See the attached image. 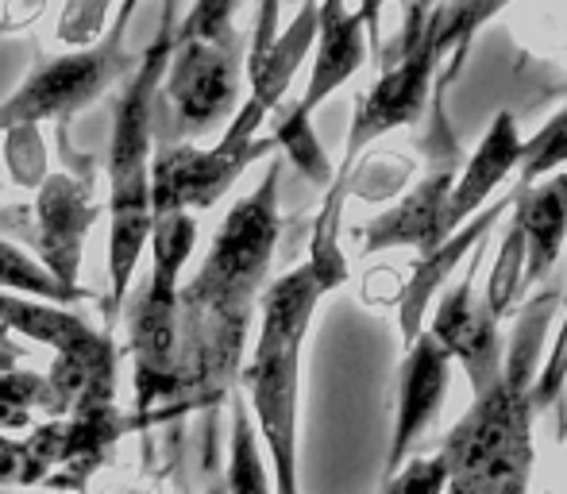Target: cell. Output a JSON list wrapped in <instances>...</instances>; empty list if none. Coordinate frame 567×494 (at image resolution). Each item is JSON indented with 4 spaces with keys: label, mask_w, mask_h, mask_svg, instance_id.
Wrapping results in <instances>:
<instances>
[{
    "label": "cell",
    "mask_w": 567,
    "mask_h": 494,
    "mask_svg": "<svg viewBox=\"0 0 567 494\" xmlns=\"http://www.w3.org/2000/svg\"><path fill=\"white\" fill-rule=\"evenodd\" d=\"M282 158L228 209L205 263L178 294V356H174V413L217 405L244 368L251 313L267 290L270 259L282 236L278 209Z\"/></svg>",
    "instance_id": "cell-1"
},
{
    "label": "cell",
    "mask_w": 567,
    "mask_h": 494,
    "mask_svg": "<svg viewBox=\"0 0 567 494\" xmlns=\"http://www.w3.org/2000/svg\"><path fill=\"white\" fill-rule=\"evenodd\" d=\"M560 306V290H545L522 309L502 371L471 410L455 421L441 449L444 494H529L533 480V382L540 371V348Z\"/></svg>",
    "instance_id": "cell-2"
},
{
    "label": "cell",
    "mask_w": 567,
    "mask_h": 494,
    "mask_svg": "<svg viewBox=\"0 0 567 494\" xmlns=\"http://www.w3.org/2000/svg\"><path fill=\"white\" fill-rule=\"evenodd\" d=\"M324 286L309 263L267 282L259 298V340L251 360L239 368V387L247 394V413L267 452L275 494H301L298 483V390H301V348L313 325Z\"/></svg>",
    "instance_id": "cell-3"
},
{
    "label": "cell",
    "mask_w": 567,
    "mask_h": 494,
    "mask_svg": "<svg viewBox=\"0 0 567 494\" xmlns=\"http://www.w3.org/2000/svg\"><path fill=\"white\" fill-rule=\"evenodd\" d=\"M174 47V16H163L158 39L135 59L113 109V140H109V309L116 321L127 290L135 282L140 259L151 244V158H155V101Z\"/></svg>",
    "instance_id": "cell-4"
},
{
    "label": "cell",
    "mask_w": 567,
    "mask_h": 494,
    "mask_svg": "<svg viewBox=\"0 0 567 494\" xmlns=\"http://www.w3.org/2000/svg\"><path fill=\"white\" fill-rule=\"evenodd\" d=\"M151 275L127 306V352H132L135 413L132 425L174 413V356H178V294L182 270L197 247V217L174 213L151 228Z\"/></svg>",
    "instance_id": "cell-5"
},
{
    "label": "cell",
    "mask_w": 567,
    "mask_h": 494,
    "mask_svg": "<svg viewBox=\"0 0 567 494\" xmlns=\"http://www.w3.org/2000/svg\"><path fill=\"white\" fill-rule=\"evenodd\" d=\"M140 0H120L116 20L97 43L74 47V51L47 59L20 82V90L0 101V132L12 127H39L43 121H59L66 127L78 113L101 101L109 90L127 74L132 54H127V28Z\"/></svg>",
    "instance_id": "cell-6"
},
{
    "label": "cell",
    "mask_w": 567,
    "mask_h": 494,
    "mask_svg": "<svg viewBox=\"0 0 567 494\" xmlns=\"http://www.w3.org/2000/svg\"><path fill=\"white\" fill-rule=\"evenodd\" d=\"M433 4L436 0H410L398 43L379 51L382 74L371 85V93L355 101V116H351L348 147H343V166L337 178H348L355 171L359 155L379 135L394 132L402 124H417L425 116V105L433 97V78L441 70V51L433 43V31H429Z\"/></svg>",
    "instance_id": "cell-7"
},
{
    "label": "cell",
    "mask_w": 567,
    "mask_h": 494,
    "mask_svg": "<svg viewBox=\"0 0 567 494\" xmlns=\"http://www.w3.org/2000/svg\"><path fill=\"white\" fill-rule=\"evenodd\" d=\"M247 47L239 31L220 39H186L171 47L158 93L171 105L182 143H197L213 127L228 124L244 101Z\"/></svg>",
    "instance_id": "cell-8"
},
{
    "label": "cell",
    "mask_w": 567,
    "mask_h": 494,
    "mask_svg": "<svg viewBox=\"0 0 567 494\" xmlns=\"http://www.w3.org/2000/svg\"><path fill=\"white\" fill-rule=\"evenodd\" d=\"M275 140L255 135V140H231L220 135L213 147L197 143H174L151 158V217H174V213H197L213 209L220 197L244 178L251 163L270 155Z\"/></svg>",
    "instance_id": "cell-9"
},
{
    "label": "cell",
    "mask_w": 567,
    "mask_h": 494,
    "mask_svg": "<svg viewBox=\"0 0 567 494\" xmlns=\"http://www.w3.org/2000/svg\"><path fill=\"white\" fill-rule=\"evenodd\" d=\"M429 151V171L421 174V182L382 217H374L371 225H363L355 233L359 251H386V247H417L421 255H429L436 244H444V209L455 186V174L463 166V151L455 143V135L444 127V101L436 93L433 101V132L425 135Z\"/></svg>",
    "instance_id": "cell-10"
},
{
    "label": "cell",
    "mask_w": 567,
    "mask_h": 494,
    "mask_svg": "<svg viewBox=\"0 0 567 494\" xmlns=\"http://www.w3.org/2000/svg\"><path fill=\"white\" fill-rule=\"evenodd\" d=\"M101 217L97 194L90 186V174L59 171L39 182L35 209H31V236H35V259L62 290L90 301L82 286L85 240Z\"/></svg>",
    "instance_id": "cell-11"
},
{
    "label": "cell",
    "mask_w": 567,
    "mask_h": 494,
    "mask_svg": "<svg viewBox=\"0 0 567 494\" xmlns=\"http://www.w3.org/2000/svg\"><path fill=\"white\" fill-rule=\"evenodd\" d=\"M483 267V244L471 251V263L463 278L441 298L429 325V337L449 352V360L460 363L471 379V390L483 394L502 371V337H498V317L486 309V301L475 298V278Z\"/></svg>",
    "instance_id": "cell-12"
},
{
    "label": "cell",
    "mask_w": 567,
    "mask_h": 494,
    "mask_svg": "<svg viewBox=\"0 0 567 494\" xmlns=\"http://www.w3.org/2000/svg\"><path fill=\"white\" fill-rule=\"evenodd\" d=\"M452 382V360L429 332H421L410 348H405L402 371H398V413H394V433H390V452H386V475H394L405 460L413 456V449L421 444V436L433 429L436 413L444 405ZM382 475V480H386Z\"/></svg>",
    "instance_id": "cell-13"
},
{
    "label": "cell",
    "mask_w": 567,
    "mask_h": 494,
    "mask_svg": "<svg viewBox=\"0 0 567 494\" xmlns=\"http://www.w3.org/2000/svg\"><path fill=\"white\" fill-rule=\"evenodd\" d=\"M367 31L355 8L348 0H317V39H313V74L301 93L298 109L301 116L313 121V113L340 90L343 82L363 70L367 62Z\"/></svg>",
    "instance_id": "cell-14"
},
{
    "label": "cell",
    "mask_w": 567,
    "mask_h": 494,
    "mask_svg": "<svg viewBox=\"0 0 567 494\" xmlns=\"http://www.w3.org/2000/svg\"><path fill=\"white\" fill-rule=\"evenodd\" d=\"M525 140L517 132L514 113H498L491 124V132L483 135L475 151L463 158L460 174H455V186L449 197V209H444V240L455 228L467 225L475 213H483V202L509 178L514 171H522Z\"/></svg>",
    "instance_id": "cell-15"
},
{
    "label": "cell",
    "mask_w": 567,
    "mask_h": 494,
    "mask_svg": "<svg viewBox=\"0 0 567 494\" xmlns=\"http://www.w3.org/2000/svg\"><path fill=\"white\" fill-rule=\"evenodd\" d=\"M313 39H317V0H306L298 8V16L275 35V43L255 62H247L251 93L239 101L236 113H244L255 124H267V116H275L282 109V97L290 93L293 74L309 59V51H313Z\"/></svg>",
    "instance_id": "cell-16"
},
{
    "label": "cell",
    "mask_w": 567,
    "mask_h": 494,
    "mask_svg": "<svg viewBox=\"0 0 567 494\" xmlns=\"http://www.w3.org/2000/svg\"><path fill=\"white\" fill-rule=\"evenodd\" d=\"M514 225L525 240V290L545 282L567 240V171L514 189Z\"/></svg>",
    "instance_id": "cell-17"
},
{
    "label": "cell",
    "mask_w": 567,
    "mask_h": 494,
    "mask_svg": "<svg viewBox=\"0 0 567 494\" xmlns=\"http://www.w3.org/2000/svg\"><path fill=\"white\" fill-rule=\"evenodd\" d=\"M514 202V197H506V202L491 205V209L475 213L471 217V225L455 228L444 244H436L429 255H421L417 267H413V275L405 278V290H402V309H398V317H402V340L405 348L413 344V340L421 337V321H425L429 313V301L436 298V290H441L444 282H449V275L455 270V263L467 259V251H475L478 244H486V236L494 233V225H498V217L506 213V205Z\"/></svg>",
    "instance_id": "cell-18"
},
{
    "label": "cell",
    "mask_w": 567,
    "mask_h": 494,
    "mask_svg": "<svg viewBox=\"0 0 567 494\" xmlns=\"http://www.w3.org/2000/svg\"><path fill=\"white\" fill-rule=\"evenodd\" d=\"M0 332L47 344L54 356H82L113 344L105 329H93L70 306H54V301L23 298V294L8 290H0Z\"/></svg>",
    "instance_id": "cell-19"
},
{
    "label": "cell",
    "mask_w": 567,
    "mask_h": 494,
    "mask_svg": "<svg viewBox=\"0 0 567 494\" xmlns=\"http://www.w3.org/2000/svg\"><path fill=\"white\" fill-rule=\"evenodd\" d=\"M225 494H275L267 452H262L259 433H255V421H251V413H247L244 398H231Z\"/></svg>",
    "instance_id": "cell-20"
},
{
    "label": "cell",
    "mask_w": 567,
    "mask_h": 494,
    "mask_svg": "<svg viewBox=\"0 0 567 494\" xmlns=\"http://www.w3.org/2000/svg\"><path fill=\"white\" fill-rule=\"evenodd\" d=\"M506 4H514V0H436L433 12H429V31H433L441 62L449 54L460 62L475 31H483V23H491Z\"/></svg>",
    "instance_id": "cell-21"
},
{
    "label": "cell",
    "mask_w": 567,
    "mask_h": 494,
    "mask_svg": "<svg viewBox=\"0 0 567 494\" xmlns=\"http://www.w3.org/2000/svg\"><path fill=\"white\" fill-rule=\"evenodd\" d=\"M270 140H275V147L282 151V155L290 158V163L298 166L313 186H329L332 182V163H329V155H324L321 140H317L313 121L301 116L293 105L282 109V116H278Z\"/></svg>",
    "instance_id": "cell-22"
},
{
    "label": "cell",
    "mask_w": 567,
    "mask_h": 494,
    "mask_svg": "<svg viewBox=\"0 0 567 494\" xmlns=\"http://www.w3.org/2000/svg\"><path fill=\"white\" fill-rule=\"evenodd\" d=\"M0 290L23 294V298H39V301H54V306H70V309L82 301L78 294L62 290V286L39 267L35 255H28L20 244L4 240V236H0Z\"/></svg>",
    "instance_id": "cell-23"
},
{
    "label": "cell",
    "mask_w": 567,
    "mask_h": 494,
    "mask_svg": "<svg viewBox=\"0 0 567 494\" xmlns=\"http://www.w3.org/2000/svg\"><path fill=\"white\" fill-rule=\"evenodd\" d=\"M522 294H525V240L514 220H509L506 236H502V247H498V259H494L491 278H486V309H491L494 317L514 313Z\"/></svg>",
    "instance_id": "cell-24"
},
{
    "label": "cell",
    "mask_w": 567,
    "mask_h": 494,
    "mask_svg": "<svg viewBox=\"0 0 567 494\" xmlns=\"http://www.w3.org/2000/svg\"><path fill=\"white\" fill-rule=\"evenodd\" d=\"M43 413V374L0 371V433H28Z\"/></svg>",
    "instance_id": "cell-25"
},
{
    "label": "cell",
    "mask_w": 567,
    "mask_h": 494,
    "mask_svg": "<svg viewBox=\"0 0 567 494\" xmlns=\"http://www.w3.org/2000/svg\"><path fill=\"white\" fill-rule=\"evenodd\" d=\"M567 166V109L553 116L548 124H540V132L533 140H525V155H522V186L548 178V174L564 171Z\"/></svg>",
    "instance_id": "cell-26"
},
{
    "label": "cell",
    "mask_w": 567,
    "mask_h": 494,
    "mask_svg": "<svg viewBox=\"0 0 567 494\" xmlns=\"http://www.w3.org/2000/svg\"><path fill=\"white\" fill-rule=\"evenodd\" d=\"M236 8H239V0H194L186 20L174 28V43L228 35V31H236Z\"/></svg>",
    "instance_id": "cell-27"
},
{
    "label": "cell",
    "mask_w": 567,
    "mask_h": 494,
    "mask_svg": "<svg viewBox=\"0 0 567 494\" xmlns=\"http://www.w3.org/2000/svg\"><path fill=\"white\" fill-rule=\"evenodd\" d=\"M43 483H47V467L28 449V441L12 433H0V487L28 491V487H43Z\"/></svg>",
    "instance_id": "cell-28"
},
{
    "label": "cell",
    "mask_w": 567,
    "mask_h": 494,
    "mask_svg": "<svg viewBox=\"0 0 567 494\" xmlns=\"http://www.w3.org/2000/svg\"><path fill=\"white\" fill-rule=\"evenodd\" d=\"M109 4H113V0H70L66 12L59 16L54 39H59V43H70V47H90V43H97Z\"/></svg>",
    "instance_id": "cell-29"
},
{
    "label": "cell",
    "mask_w": 567,
    "mask_h": 494,
    "mask_svg": "<svg viewBox=\"0 0 567 494\" xmlns=\"http://www.w3.org/2000/svg\"><path fill=\"white\" fill-rule=\"evenodd\" d=\"M379 494H444V460L436 456H417L405 460L394 475L382 480Z\"/></svg>",
    "instance_id": "cell-30"
},
{
    "label": "cell",
    "mask_w": 567,
    "mask_h": 494,
    "mask_svg": "<svg viewBox=\"0 0 567 494\" xmlns=\"http://www.w3.org/2000/svg\"><path fill=\"white\" fill-rule=\"evenodd\" d=\"M564 382H567V317L560 325V337H556L553 352H548L545 368L537 371V382H533V405H537V410L553 405L556 398H560Z\"/></svg>",
    "instance_id": "cell-31"
},
{
    "label": "cell",
    "mask_w": 567,
    "mask_h": 494,
    "mask_svg": "<svg viewBox=\"0 0 567 494\" xmlns=\"http://www.w3.org/2000/svg\"><path fill=\"white\" fill-rule=\"evenodd\" d=\"M282 31V0H259V12H255V28H251V43H247V62H255L275 35Z\"/></svg>",
    "instance_id": "cell-32"
},
{
    "label": "cell",
    "mask_w": 567,
    "mask_h": 494,
    "mask_svg": "<svg viewBox=\"0 0 567 494\" xmlns=\"http://www.w3.org/2000/svg\"><path fill=\"white\" fill-rule=\"evenodd\" d=\"M359 20H363V31H367V47L374 54L382 51V0H359Z\"/></svg>",
    "instance_id": "cell-33"
},
{
    "label": "cell",
    "mask_w": 567,
    "mask_h": 494,
    "mask_svg": "<svg viewBox=\"0 0 567 494\" xmlns=\"http://www.w3.org/2000/svg\"><path fill=\"white\" fill-rule=\"evenodd\" d=\"M23 360V344H16L8 332H0V371H12Z\"/></svg>",
    "instance_id": "cell-34"
},
{
    "label": "cell",
    "mask_w": 567,
    "mask_h": 494,
    "mask_svg": "<svg viewBox=\"0 0 567 494\" xmlns=\"http://www.w3.org/2000/svg\"><path fill=\"white\" fill-rule=\"evenodd\" d=\"M178 12V0H163V16H174Z\"/></svg>",
    "instance_id": "cell-35"
},
{
    "label": "cell",
    "mask_w": 567,
    "mask_h": 494,
    "mask_svg": "<svg viewBox=\"0 0 567 494\" xmlns=\"http://www.w3.org/2000/svg\"><path fill=\"white\" fill-rule=\"evenodd\" d=\"M545 97H567V82H564V85H556V90H553V93H545Z\"/></svg>",
    "instance_id": "cell-36"
},
{
    "label": "cell",
    "mask_w": 567,
    "mask_h": 494,
    "mask_svg": "<svg viewBox=\"0 0 567 494\" xmlns=\"http://www.w3.org/2000/svg\"><path fill=\"white\" fill-rule=\"evenodd\" d=\"M205 494H225V483H213V487L205 491Z\"/></svg>",
    "instance_id": "cell-37"
},
{
    "label": "cell",
    "mask_w": 567,
    "mask_h": 494,
    "mask_svg": "<svg viewBox=\"0 0 567 494\" xmlns=\"http://www.w3.org/2000/svg\"><path fill=\"white\" fill-rule=\"evenodd\" d=\"M545 494H553V491H545Z\"/></svg>",
    "instance_id": "cell-38"
},
{
    "label": "cell",
    "mask_w": 567,
    "mask_h": 494,
    "mask_svg": "<svg viewBox=\"0 0 567 494\" xmlns=\"http://www.w3.org/2000/svg\"><path fill=\"white\" fill-rule=\"evenodd\" d=\"M564 298H567V294H564Z\"/></svg>",
    "instance_id": "cell-39"
}]
</instances>
